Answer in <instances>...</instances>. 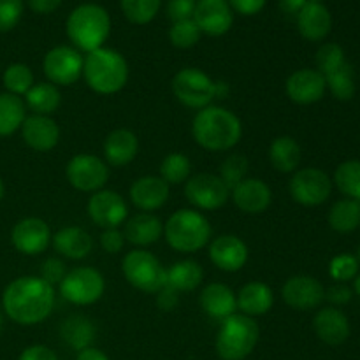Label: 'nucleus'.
<instances>
[{
	"mask_svg": "<svg viewBox=\"0 0 360 360\" xmlns=\"http://www.w3.org/2000/svg\"><path fill=\"white\" fill-rule=\"evenodd\" d=\"M55 306V290L41 276H21L11 281L2 294L4 313L18 326L44 322Z\"/></svg>",
	"mask_w": 360,
	"mask_h": 360,
	"instance_id": "1",
	"label": "nucleus"
},
{
	"mask_svg": "<svg viewBox=\"0 0 360 360\" xmlns=\"http://www.w3.org/2000/svg\"><path fill=\"white\" fill-rule=\"evenodd\" d=\"M192 136L207 151H229L241 141V120L220 105L200 109L192 123Z\"/></svg>",
	"mask_w": 360,
	"mask_h": 360,
	"instance_id": "2",
	"label": "nucleus"
},
{
	"mask_svg": "<svg viewBox=\"0 0 360 360\" xmlns=\"http://www.w3.org/2000/svg\"><path fill=\"white\" fill-rule=\"evenodd\" d=\"M83 77L95 94H118L129 81V63L116 49L98 48L84 58Z\"/></svg>",
	"mask_w": 360,
	"mask_h": 360,
	"instance_id": "3",
	"label": "nucleus"
},
{
	"mask_svg": "<svg viewBox=\"0 0 360 360\" xmlns=\"http://www.w3.org/2000/svg\"><path fill=\"white\" fill-rule=\"evenodd\" d=\"M65 30L77 51L91 53L104 48V42L111 34V18L104 7L83 4L69 14Z\"/></svg>",
	"mask_w": 360,
	"mask_h": 360,
	"instance_id": "4",
	"label": "nucleus"
},
{
	"mask_svg": "<svg viewBox=\"0 0 360 360\" xmlns=\"http://www.w3.org/2000/svg\"><path fill=\"white\" fill-rule=\"evenodd\" d=\"M165 241L179 253H195L211 241V224L200 211L179 210L164 225Z\"/></svg>",
	"mask_w": 360,
	"mask_h": 360,
	"instance_id": "5",
	"label": "nucleus"
},
{
	"mask_svg": "<svg viewBox=\"0 0 360 360\" xmlns=\"http://www.w3.org/2000/svg\"><path fill=\"white\" fill-rule=\"evenodd\" d=\"M259 323L252 316L234 313L221 322L217 334V354L221 360H245L259 343Z\"/></svg>",
	"mask_w": 360,
	"mask_h": 360,
	"instance_id": "6",
	"label": "nucleus"
},
{
	"mask_svg": "<svg viewBox=\"0 0 360 360\" xmlns=\"http://www.w3.org/2000/svg\"><path fill=\"white\" fill-rule=\"evenodd\" d=\"M122 271L125 280L144 294H157L167 285V269L148 250L137 248L127 253Z\"/></svg>",
	"mask_w": 360,
	"mask_h": 360,
	"instance_id": "7",
	"label": "nucleus"
},
{
	"mask_svg": "<svg viewBox=\"0 0 360 360\" xmlns=\"http://www.w3.org/2000/svg\"><path fill=\"white\" fill-rule=\"evenodd\" d=\"M172 94L190 109H204L218 95V83L195 67L181 69L172 77Z\"/></svg>",
	"mask_w": 360,
	"mask_h": 360,
	"instance_id": "8",
	"label": "nucleus"
},
{
	"mask_svg": "<svg viewBox=\"0 0 360 360\" xmlns=\"http://www.w3.org/2000/svg\"><path fill=\"white\" fill-rule=\"evenodd\" d=\"M104 276L94 267H76L60 283V294L76 306H90L104 295Z\"/></svg>",
	"mask_w": 360,
	"mask_h": 360,
	"instance_id": "9",
	"label": "nucleus"
},
{
	"mask_svg": "<svg viewBox=\"0 0 360 360\" xmlns=\"http://www.w3.org/2000/svg\"><path fill=\"white\" fill-rule=\"evenodd\" d=\"M288 192H290L292 199L301 206L315 207L329 199L330 192H333V181L327 172L320 171V169H299L288 183Z\"/></svg>",
	"mask_w": 360,
	"mask_h": 360,
	"instance_id": "10",
	"label": "nucleus"
},
{
	"mask_svg": "<svg viewBox=\"0 0 360 360\" xmlns=\"http://www.w3.org/2000/svg\"><path fill=\"white\" fill-rule=\"evenodd\" d=\"M185 195L186 200L197 210L217 211L231 199V188L221 181L218 174L200 172L190 176L188 181L185 183Z\"/></svg>",
	"mask_w": 360,
	"mask_h": 360,
	"instance_id": "11",
	"label": "nucleus"
},
{
	"mask_svg": "<svg viewBox=\"0 0 360 360\" xmlns=\"http://www.w3.org/2000/svg\"><path fill=\"white\" fill-rule=\"evenodd\" d=\"M67 181L79 192L95 193L105 186L109 179V165L102 158L90 153H79L69 160L65 167Z\"/></svg>",
	"mask_w": 360,
	"mask_h": 360,
	"instance_id": "12",
	"label": "nucleus"
},
{
	"mask_svg": "<svg viewBox=\"0 0 360 360\" xmlns=\"http://www.w3.org/2000/svg\"><path fill=\"white\" fill-rule=\"evenodd\" d=\"M83 63L84 58L76 48L56 46L46 53L42 69L48 77V83L55 86H70L83 76Z\"/></svg>",
	"mask_w": 360,
	"mask_h": 360,
	"instance_id": "13",
	"label": "nucleus"
},
{
	"mask_svg": "<svg viewBox=\"0 0 360 360\" xmlns=\"http://www.w3.org/2000/svg\"><path fill=\"white\" fill-rule=\"evenodd\" d=\"M88 217L95 225L105 229H120L129 217L125 199L115 190H98L88 200Z\"/></svg>",
	"mask_w": 360,
	"mask_h": 360,
	"instance_id": "14",
	"label": "nucleus"
},
{
	"mask_svg": "<svg viewBox=\"0 0 360 360\" xmlns=\"http://www.w3.org/2000/svg\"><path fill=\"white\" fill-rule=\"evenodd\" d=\"M285 304L297 311H311L326 301V288L316 278L308 274H297L285 281L281 288Z\"/></svg>",
	"mask_w": 360,
	"mask_h": 360,
	"instance_id": "15",
	"label": "nucleus"
},
{
	"mask_svg": "<svg viewBox=\"0 0 360 360\" xmlns=\"http://www.w3.org/2000/svg\"><path fill=\"white\" fill-rule=\"evenodd\" d=\"M51 229L41 218H23L11 231V243L20 253L28 257L41 255L51 243Z\"/></svg>",
	"mask_w": 360,
	"mask_h": 360,
	"instance_id": "16",
	"label": "nucleus"
},
{
	"mask_svg": "<svg viewBox=\"0 0 360 360\" xmlns=\"http://www.w3.org/2000/svg\"><path fill=\"white\" fill-rule=\"evenodd\" d=\"M193 21L202 34L220 37L234 23V13L227 0H199L193 11Z\"/></svg>",
	"mask_w": 360,
	"mask_h": 360,
	"instance_id": "17",
	"label": "nucleus"
},
{
	"mask_svg": "<svg viewBox=\"0 0 360 360\" xmlns=\"http://www.w3.org/2000/svg\"><path fill=\"white\" fill-rule=\"evenodd\" d=\"M248 246L234 234H224L210 243V259L225 273H238L248 262Z\"/></svg>",
	"mask_w": 360,
	"mask_h": 360,
	"instance_id": "18",
	"label": "nucleus"
},
{
	"mask_svg": "<svg viewBox=\"0 0 360 360\" xmlns=\"http://www.w3.org/2000/svg\"><path fill=\"white\" fill-rule=\"evenodd\" d=\"M326 77L316 69H299L288 76L285 91L292 102L299 105H309L322 101L326 95Z\"/></svg>",
	"mask_w": 360,
	"mask_h": 360,
	"instance_id": "19",
	"label": "nucleus"
},
{
	"mask_svg": "<svg viewBox=\"0 0 360 360\" xmlns=\"http://www.w3.org/2000/svg\"><path fill=\"white\" fill-rule=\"evenodd\" d=\"M231 199L236 207L246 214L264 213L273 202L269 185L259 178H246L231 190Z\"/></svg>",
	"mask_w": 360,
	"mask_h": 360,
	"instance_id": "20",
	"label": "nucleus"
},
{
	"mask_svg": "<svg viewBox=\"0 0 360 360\" xmlns=\"http://www.w3.org/2000/svg\"><path fill=\"white\" fill-rule=\"evenodd\" d=\"M21 136L25 144L39 153L51 151L60 141V129L51 116H27L21 125Z\"/></svg>",
	"mask_w": 360,
	"mask_h": 360,
	"instance_id": "21",
	"label": "nucleus"
},
{
	"mask_svg": "<svg viewBox=\"0 0 360 360\" xmlns=\"http://www.w3.org/2000/svg\"><path fill=\"white\" fill-rule=\"evenodd\" d=\"M130 200L143 213H153L169 200V185L160 176H143L130 186Z\"/></svg>",
	"mask_w": 360,
	"mask_h": 360,
	"instance_id": "22",
	"label": "nucleus"
},
{
	"mask_svg": "<svg viewBox=\"0 0 360 360\" xmlns=\"http://www.w3.org/2000/svg\"><path fill=\"white\" fill-rule=\"evenodd\" d=\"M313 329H315L319 340L330 347L343 345L350 336V322H348L347 315L333 306L316 311L315 319H313Z\"/></svg>",
	"mask_w": 360,
	"mask_h": 360,
	"instance_id": "23",
	"label": "nucleus"
},
{
	"mask_svg": "<svg viewBox=\"0 0 360 360\" xmlns=\"http://www.w3.org/2000/svg\"><path fill=\"white\" fill-rule=\"evenodd\" d=\"M139 153V139L129 129H116L104 141V162L111 167H125Z\"/></svg>",
	"mask_w": 360,
	"mask_h": 360,
	"instance_id": "24",
	"label": "nucleus"
},
{
	"mask_svg": "<svg viewBox=\"0 0 360 360\" xmlns=\"http://www.w3.org/2000/svg\"><path fill=\"white\" fill-rule=\"evenodd\" d=\"M297 28L306 41H323L333 28V16L322 2H306L297 14Z\"/></svg>",
	"mask_w": 360,
	"mask_h": 360,
	"instance_id": "25",
	"label": "nucleus"
},
{
	"mask_svg": "<svg viewBox=\"0 0 360 360\" xmlns=\"http://www.w3.org/2000/svg\"><path fill=\"white\" fill-rule=\"evenodd\" d=\"M199 302L206 315L214 320H221V322L238 311L234 290L224 283H210L207 287H204L200 292Z\"/></svg>",
	"mask_w": 360,
	"mask_h": 360,
	"instance_id": "26",
	"label": "nucleus"
},
{
	"mask_svg": "<svg viewBox=\"0 0 360 360\" xmlns=\"http://www.w3.org/2000/svg\"><path fill=\"white\" fill-rule=\"evenodd\" d=\"M123 234H125L127 241L132 243L134 246L146 248V246L160 241V238L164 236V224L153 213H143L141 211L139 214L125 221Z\"/></svg>",
	"mask_w": 360,
	"mask_h": 360,
	"instance_id": "27",
	"label": "nucleus"
},
{
	"mask_svg": "<svg viewBox=\"0 0 360 360\" xmlns=\"http://www.w3.org/2000/svg\"><path fill=\"white\" fill-rule=\"evenodd\" d=\"M238 309L246 316H262L271 311L274 304V294L262 281H250L236 295Z\"/></svg>",
	"mask_w": 360,
	"mask_h": 360,
	"instance_id": "28",
	"label": "nucleus"
},
{
	"mask_svg": "<svg viewBox=\"0 0 360 360\" xmlns=\"http://www.w3.org/2000/svg\"><path fill=\"white\" fill-rule=\"evenodd\" d=\"M53 246L62 257L70 260L86 259L94 248V239L81 227H63L53 236Z\"/></svg>",
	"mask_w": 360,
	"mask_h": 360,
	"instance_id": "29",
	"label": "nucleus"
},
{
	"mask_svg": "<svg viewBox=\"0 0 360 360\" xmlns=\"http://www.w3.org/2000/svg\"><path fill=\"white\" fill-rule=\"evenodd\" d=\"M302 150L297 141L290 136H281L271 143L269 146V160L271 165L278 172H295L301 164Z\"/></svg>",
	"mask_w": 360,
	"mask_h": 360,
	"instance_id": "30",
	"label": "nucleus"
},
{
	"mask_svg": "<svg viewBox=\"0 0 360 360\" xmlns=\"http://www.w3.org/2000/svg\"><path fill=\"white\" fill-rule=\"evenodd\" d=\"M202 280L204 269L195 260H179L167 269V287L178 294L195 290Z\"/></svg>",
	"mask_w": 360,
	"mask_h": 360,
	"instance_id": "31",
	"label": "nucleus"
},
{
	"mask_svg": "<svg viewBox=\"0 0 360 360\" xmlns=\"http://www.w3.org/2000/svg\"><path fill=\"white\" fill-rule=\"evenodd\" d=\"M95 326L90 319L83 315H72L65 319L60 326V336L69 347L81 352L84 348H90L95 340Z\"/></svg>",
	"mask_w": 360,
	"mask_h": 360,
	"instance_id": "32",
	"label": "nucleus"
},
{
	"mask_svg": "<svg viewBox=\"0 0 360 360\" xmlns=\"http://www.w3.org/2000/svg\"><path fill=\"white\" fill-rule=\"evenodd\" d=\"M27 118V105L25 101L13 94H0V137H9L21 130Z\"/></svg>",
	"mask_w": 360,
	"mask_h": 360,
	"instance_id": "33",
	"label": "nucleus"
},
{
	"mask_svg": "<svg viewBox=\"0 0 360 360\" xmlns=\"http://www.w3.org/2000/svg\"><path fill=\"white\" fill-rule=\"evenodd\" d=\"M62 95H60L58 86L51 83H35L25 95V105L34 115L49 116L60 108Z\"/></svg>",
	"mask_w": 360,
	"mask_h": 360,
	"instance_id": "34",
	"label": "nucleus"
},
{
	"mask_svg": "<svg viewBox=\"0 0 360 360\" xmlns=\"http://www.w3.org/2000/svg\"><path fill=\"white\" fill-rule=\"evenodd\" d=\"M329 225L340 234L354 232L360 225V202L354 199H341L330 207Z\"/></svg>",
	"mask_w": 360,
	"mask_h": 360,
	"instance_id": "35",
	"label": "nucleus"
},
{
	"mask_svg": "<svg viewBox=\"0 0 360 360\" xmlns=\"http://www.w3.org/2000/svg\"><path fill=\"white\" fill-rule=\"evenodd\" d=\"M334 183L347 199L360 202V160H347L338 165L334 172Z\"/></svg>",
	"mask_w": 360,
	"mask_h": 360,
	"instance_id": "36",
	"label": "nucleus"
},
{
	"mask_svg": "<svg viewBox=\"0 0 360 360\" xmlns=\"http://www.w3.org/2000/svg\"><path fill=\"white\" fill-rule=\"evenodd\" d=\"M2 81L7 94L18 95V97H25L27 91L35 84L34 72H32V69L27 63H11L4 70Z\"/></svg>",
	"mask_w": 360,
	"mask_h": 360,
	"instance_id": "37",
	"label": "nucleus"
},
{
	"mask_svg": "<svg viewBox=\"0 0 360 360\" xmlns=\"http://www.w3.org/2000/svg\"><path fill=\"white\" fill-rule=\"evenodd\" d=\"M192 176V162L183 153H171L162 160L160 178L167 185H179L186 183Z\"/></svg>",
	"mask_w": 360,
	"mask_h": 360,
	"instance_id": "38",
	"label": "nucleus"
},
{
	"mask_svg": "<svg viewBox=\"0 0 360 360\" xmlns=\"http://www.w3.org/2000/svg\"><path fill=\"white\" fill-rule=\"evenodd\" d=\"M162 0H120L123 14L134 25H148L160 11Z\"/></svg>",
	"mask_w": 360,
	"mask_h": 360,
	"instance_id": "39",
	"label": "nucleus"
},
{
	"mask_svg": "<svg viewBox=\"0 0 360 360\" xmlns=\"http://www.w3.org/2000/svg\"><path fill=\"white\" fill-rule=\"evenodd\" d=\"M316 70L322 74L323 77L329 76V74L336 72L341 67L347 65V56H345L343 48L336 42H327V44L320 46V49L316 51Z\"/></svg>",
	"mask_w": 360,
	"mask_h": 360,
	"instance_id": "40",
	"label": "nucleus"
},
{
	"mask_svg": "<svg viewBox=\"0 0 360 360\" xmlns=\"http://www.w3.org/2000/svg\"><path fill=\"white\" fill-rule=\"evenodd\" d=\"M326 84L330 90V94H333L338 101H350L355 95L354 70H352L350 63L341 67L336 72L326 76Z\"/></svg>",
	"mask_w": 360,
	"mask_h": 360,
	"instance_id": "41",
	"label": "nucleus"
},
{
	"mask_svg": "<svg viewBox=\"0 0 360 360\" xmlns=\"http://www.w3.org/2000/svg\"><path fill=\"white\" fill-rule=\"evenodd\" d=\"M248 167H250V162L245 155H239V153H232L221 162L220 165V178L229 188H234L236 185L243 181V179L248 178Z\"/></svg>",
	"mask_w": 360,
	"mask_h": 360,
	"instance_id": "42",
	"label": "nucleus"
},
{
	"mask_svg": "<svg viewBox=\"0 0 360 360\" xmlns=\"http://www.w3.org/2000/svg\"><path fill=\"white\" fill-rule=\"evenodd\" d=\"M200 35H202V32L199 30L197 23L193 21V18L192 20L176 21V23H172L171 30H169L171 44L179 49L193 48V46L200 41Z\"/></svg>",
	"mask_w": 360,
	"mask_h": 360,
	"instance_id": "43",
	"label": "nucleus"
},
{
	"mask_svg": "<svg viewBox=\"0 0 360 360\" xmlns=\"http://www.w3.org/2000/svg\"><path fill=\"white\" fill-rule=\"evenodd\" d=\"M329 274L333 280L338 281V283H345V281L354 280L359 274V259H355L350 253H343V255L334 257V259L330 260Z\"/></svg>",
	"mask_w": 360,
	"mask_h": 360,
	"instance_id": "44",
	"label": "nucleus"
},
{
	"mask_svg": "<svg viewBox=\"0 0 360 360\" xmlns=\"http://www.w3.org/2000/svg\"><path fill=\"white\" fill-rule=\"evenodd\" d=\"M23 0H0V34L11 32L23 16Z\"/></svg>",
	"mask_w": 360,
	"mask_h": 360,
	"instance_id": "45",
	"label": "nucleus"
},
{
	"mask_svg": "<svg viewBox=\"0 0 360 360\" xmlns=\"http://www.w3.org/2000/svg\"><path fill=\"white\" fill-rule=\"evenodd\" d=\"M65 274H67L65 266H63V262L60 259L51 257V259H48L42 262L41 278L46 281V283L51 285V287L62 283V280L65 278Z\"/></svg>",
	"mask_w": 360,
	"mask_h": 360,
	"instance_id": "46",
	"label": "nucleus"
},
{
	"mask_svg": "<svg viewBox=\"0 0 360 360\" xmlns=\"http://www.w3.org/2000/svg\"><path fill=\"white\" fill-rule=\"evenodd\" d=\"M167 11L172 23H176V21L192 20L193 11H195V0H171Z\"/></svg>",
	"mask_w": 360,
	"mask_h": 360,
	"instance_id": "47",
	"label": "nucleus"
},
{
	"mask_svg": "<svg viewBox=\"0 0 360 360\" xmlns=\"http://www.w3.org/2000/svg\"><path fill=\"white\" fill-rule=\"evenodd\" d=\"M125 241V234L120 229H105L101 236V246L108 253L122 252Z\"/></svg>",
	"mask_w": 360,
	"mask_h": 360,
	"instance_id": "48",
	"label": "nucleus"
},
{
	"mask_svg": "<svg viewBox=\"0 0 360 360\" xmlns=\"http://www.w3.org/2000/svg\"><path fill=\"white\" fill-rule=\"evenodd\" d=\"M232 11L243 14V16H253L264 9L267 0H227Z\"/></svg>",
	"mask_w": 360,
	"mask_h": 360,
	"instance_id": "49",
	"label": "nucleus"
},
{
	"mask_svg": "<svg viewBox=\"0 0 360 360\" xmlns=\"http://www.w3.org/2000/svg\"><path fill=\"white\" fill-rule=\"evenodd\" d=\"M18 360H58V357L51 348L44 347V345H32L21 352Z\"/></svg>",
	"mask_w": 360,
	"mask_h": 360,
	"instance_id": "50",
	"label": "nucleus"
},
{
	"mask_svg": "<svg viewBox=\"0 0 360 360\" xmlns=\"http://www.w3.org/2000/svg\"><path fill=\"white\" fill-rule=\"evenodd\" d=\"M352 290L343 283H338L334 287H330L329 290H326V299L334 306H343L347 302H350L352 299Z\"/></svg>",
	"mask_w": 360,
	"mask_h": 360,
	"instance_id": "51",
	"label": "nucleus"
},
{
	"mask_svg": "<svg viewBox=\"0 0 360 360\" xmlns=\"http://www.w3.org/2000/svg\"><path fill=\"white\" fill-rule=\"evenodd\" d=\"M178 302L179 294L176 290H172L171 287H167V285L160 292H157V304L162 311H172L178 306Z\"/></svg>",
	"mask_w": 360,
	"mask_h": 360,
	"instance_id": "52",
	"label": "nucleus"
},
{
	"mask_svg": "<svg viewBox=\"0 0 360 360\" xmlns=\"http://www.w3.org/2000/svg\"><path fill=\"white\" fill-rule=\"evenodd\" d=\"M30 9L37 14H51L62 6V0H27Z\"/></svg>",
	"mask_w": 360,
	"mask_h": 360,
	"instance_id": "53",
	"label": "nucleus"
},
{
	"mask_svg": "<svg viewBox=\"0 0 360 360\" xmlns=\"http://www.w3.org/2000/svg\"><path fill=\"white\" fill-rule=\"evenodd\" d=\"M308 0H280V7L283 13L287 14H295L297 16L299 11L306 6Z\"/></svg>",
	"mask_w": 360,
	"mask_h": 360,
	"instance_id": "54",
	"label": "nucleus"
},
{
	"mask_svg": "<svg viewBox=\"0 0 360 360\" xmlns=\"http://www.w3.org/2000/svg\"><path fill=\"white\" fill-rule=\"evenodd\" d=\"M76 360H109V357L104 354V352L90 347V348H84V350H81L79 354H77Z\"/></svg>",
	"mask_w": 360,
	"mask_h": 360,
	"instance_id": "55",
	"label": "nucleus"
},
{
	"mask_svg": "<svg viewBox=\"0 0 360 360\" xmlns=\"http://www.w3.org/2000/svg\"><path fill=\"white\" fill-rule=\"evenodd\" d=\"M354 290H355V294L360 297V274H357V276L354 278Z\"/></svg>",
	"mask_w": 360,
	"mask_h": 360,
	"instance_id": "56",
	"label": "nucleus"
},
{
	"mask_svg": "<svg viewBox=\"0 0 360 360\" xmlns=\"http://www.w3.org/2000/svg\"><path fill=\"white\" fill-rule=\"evenodd\" d=\"M4 193H6V186H4V181H2V178H0V200L4 199Z\"/></svg>",
	"mask_w": 360,
	"mask_h": 360,
	"instance_id": "57",
	"label": "nucleus"
},
{
	"mask_svg": "<svg viewBox=\"0 0 360 360\" xmlns=\"http://www.w3.org/2000/svg\"><path fill=\"white\" fill-rule=\"evenodd\" d=\"M2 322H4V316H2V311H0V329H2Z\"/></svg>",
	"mask_w": 360,
	"mask_h": 360,
	"instance_id": "58",
	"label": "nucleus"
},
{
	"mask_svg": "<svg viewBox=\"0 0 360 360\" xmlns=\"http://www.w3.org/2000/svg\"><path fill=\"white\" fill-rule=\"evenodd\" d=\"M309 2H323V0H309Z\"/></svg>",
	"mask_w": 360,
	"mask_h": 360,
	"instance_id": "59",
	"label": "nucleus"
},
{
	"mask_svg": "<svg viewBox=\"0 0 360 360\" xmlns=\"http://www.w3.org/2000/svg\"><path fill=\"white\" fill-rule=\"evenodd\" d=\"M359 260H360V246H359Z\"/></svg>",
	"mask_w": 360,
	"mask_h": 360,
	"instance_id": "60",
	"label": "nucleus"
}]
</instances>
